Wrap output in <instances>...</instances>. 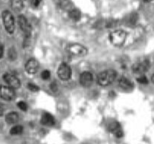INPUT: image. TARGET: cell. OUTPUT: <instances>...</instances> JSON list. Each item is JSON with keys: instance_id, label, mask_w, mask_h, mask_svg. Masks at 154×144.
Listing matches in <instances>:
<instances>
[{"instance_id": "obj_1", "label": "cell", "mask_w": 154, "mask_h": 144, "mask_svg": "<svg viewBox=\"0 0 154 144\" xmlns=\"http://www.w3.org/2000/svg\"><path fill=\"white\" fill-rule=\"evenodd\" d=\"M117 76V73L114 70L103 71L97 76V83L101 86H108L114 82Z\"/></svg>"}, {"instance_id": "obj_2", "label": "cell", "mask_w": 154, "mask_h": 144, "mask_svg": "<svg viewBox=\"0 0 154 144\" xmlns=\"http://www.w3.org/2000/svg\"><path fill=\"white\" fill-rule=\"evenodd\" d=\"M127 34L124 30H117L112 32L109 35V40L112 44L115 46H122L125 42Z\"/></svg>"}, {"instance_id": "obj_3", "label": "cell", "mask_w": 154, "mask_h": 144, "mask_svg": "<svg viewBox=\"0 0 154 144\" xmlns=\"http://www.w3.org/2000/svg\"><path fill=\"white\" fill-rule=\"evenodd\" d=\"M2 22L4 27L8 33H13L15 28L14 25V18L12 14L9 11H4L2 14Z\"/></svg>"}, {"instance_id": "obj_4", "label": "cell", "mask_w": 154, "mask_h": 144, "mask_svg": "<svg viewBox=\"0 0 154 144\" xmlns=\"http://www.w3.org/2000/svg\"><path fill=\"white\" fill-rule=\"evenodd\" d=\"M67 51L74 56H84L88 53V50L84 45L78 43H73L70 44L67 47Z\"/></svg>"}, {"instance_id": "obj_5", "label": "cell", "mask_w": 154, "mask_h": 144, "mask_svg": "<svg viewBox=\"0 0 154 144\" xmlns=\"http://www.w3.org/2000/svg\"><path fill=\"white\" fill-rule=\"evenodd\" d=\"M58 76L62 81H68L72 76V70L67 63H62L58 69Z\"/></svg>"}, {"instance_id": "obj_6", "label": "cell", "mask_w": 154, "mask_h": 144, "mask_svg": "<svg viewBox=\"0 0 154 144\" xmlns=\"http://www.w3.org/2000/svg\"><path fill=\"white\" fill-rule=\"evenodd\" d=\"M15 96L14 89L8 85L0 86V97L3 100L9 101L12 100Z\"/></svg>"}, {"instance_id": "obj_7", "label": "cell", "mask_w": 154, "mask_h": 144, "mask_svg": "<svg viewBox=\"0 0 154 144\" xmlns=\"http://www.w3.org/2000/svg\"><path fill=\"white\" fill-rule=\"evenodd\" d=\"M3 80L6 83L7 85L12 88L13 89L18 88L21 85L20 80L18 79V77H16L14 75L11 73H5L3 76Z\"/></svg>"}, {"instance_id": "obj_8", "label": "cell", "mask_w": 154, "mask_h": 144, "mask_svg": "<svg viewBox=\"0 0 154 144\" xmlns=\"http://www.w3.org/2000/svg\"><path fill=\"white\" fill-rule=\"evenodd\" d=\"M149 67V63L147 60H142L140 62H137L132 67V70L134 73L142 75L148 70Z\"/></svg>"}, {"instance_id": "obj_9", "label": "cell", "mask_w": 154, "mask_h": 144, "mask_svg": "<svg viewBox=\"0 0 154 144\" xmlns=\"http://www.w3.org/2000/svg\"><path fill=\"white\" fill-rule=\"evenodd\" d=\"M94 81V76L92 73L88 71L83 72L80 76V83L83 87L88 88L92 85Z\"/></svg>"}, {"instance_id": "obj_10", "label": "cell", "mask_w": 154, "mask_h": 144, "mask_svg": "<svg viewBox=\"0 0 154 144\" xmlns=\"http://www.w3.org/2000/svg\"><path fill=\"white\" fill-rule=\"evenodd\" d=\"M18 22L20 28L24 32V33L27 36L30 35L31 27H30V25L29 24L28 21L26 19L25 17L23 15H20L18 18Z\"/></svg>"}, {"instance_id": "obj_11", "label": "cell", "mask_w": 154, "mask_h": 144, "mask_svg": "<svg viewBox=\"0 0 154 144\" xmlns=\"http://www.w3.org/2000/svg\"><path fill=\"white\" fill-rule=\"evenodd\" d=\"M39 69V63L36 59H30L25 64V70L29 74H35Z\"/></svg>"}, {"instance_id": "obj_12", "label": "cell", "mask_w": 154, "mask_h": 144, "mask_svg": "<svg viewBox=\"0 0 154 144\" xmlns=\"http://www.w3.org/2000/svg\"><path fill=\"white\" fill-rule=\"evenodd\" d=\"M41 123L46 126H53L55 124V119L49 113H44L41 118Z\"/></svg>"}, {"instance_id": "obj_13", "label": "cell", "mask_w": 154, "mask_h": 144, "mask_svg": "<svg viewBox=\"0 0 154 144\" xmlns=\"http://www.w3.org/2000/svg\"><path fill=\"white\" fill-rule=\"evenodd\" d=\"M19 119V116L15 112H11L5 116V121L9 125H14L17 123Z\"/></svg>"}, {"instance_id": "obj_14", "label": "cell", "mask_w": 154, "mask_h": 144, "mask_svg": "<svg viewBox=\"0 0 154 144\" xmlns=\"http://www.w3.org/2000/svg\"><path fill=\"white\" fill-rule=\"evenodd\" d=\"M119 85L125 90H131L133 88V84L125 77H121L119 79Z\"/></svg>"}, {"instance_id": "obj_15", "label": "cell", "mask_w": 154, "mask_h": 144, "mask_svg": "<svg viewBox=\"0 0 154 144\" xmlns=\"http://www.w3.org/2000/svg\"><path fill=\"white\" fill-rule=\"evenodd\" d=\"M109 131L112 132L117 137H121L122 136V131L121 130L120 125L117 122H113L109 125Z\"/></svg>"}, {"instance_id": "obj_16", "label": "cell", "mask_w": 154, "mask_h": 144, "mask_svg": "<svg viewBox=\"0 0 154 144\" xmlns=\"http://www.w3.org/2000/svg\"><path fill=\"white\" fill-rule=\"evenodd\" d=\"M24 131V128L21 125H14L10 130V134L11 135H18L21 134Z\"/></svg>"}, {"instance_id": "obj_17", "label": "cell", "mask_w": 154, "mask_h": 144, "mask_svg": "<svg viewBox=\"0 0 154 144\" xmlns=\"http://www.w3.org/2000/svg\"><path fill=\"white\" fill-rule=\"evenodd\" d=\"M69 17H70L71 19L74 20V21H79L80 18L81 17V12H80L78 10L74 9L69 12Z\"/></svg>"}, {"instance_id": "obj_18", "label": "cell", "mask_w": 154, "mask_h": 144, "mask_svg": "<svg viewBox=\"0 0 154 144\" xmlns=\"http://www.w3.org/2000/svg\"><path fill=\"white\" fill-rule=\"evenodd\" d=\"M11 5L15 11H20L23 8V2L21 0H11Z\"/></svg>"}, {"instance_id": "obj_19", "label": "cell", "mask_w": 154, "mask_h": 144, "mask_svg": "<svg viewBox=\"0 0 154 144\" xmlns=\"http://www.w3.org/2000/svg\"><path fill=\"white\" fill-rule=\"evenodd\" d=\"M27 88L33 92H37L40 90V88H39L37 85L33 84V83H28V84H27Z\"/></svg>"}, {"instance_id": "obj_20", "label": "cell", "mask_w": 154, "mask_h": 144, "mask_svg": "<svg viewBox=\"0 0 154 144\" xmlns=\"http://www.w3.org/2000/svg\"><path fill=\"white\" fill-rule=\"evenodd\" d=\"M137 82H138L139 83H140V84L146 85L148 83L147 78H146L145 76H143V75H140V77L137 78Z\"/></svg>"}, {"instance_id": "obj_21", "label": "cell", "mask_w": 154, "mask_h": 144, "mask_svg": "<svg viewBox=\"0 0 154 144\" xmlns=\"http://www.w3.org/2000/svg\"><path fill=\"white\" fill-rule=\"evenodd\" d=\"M41 77L43 80H47L50 78V72L49 70H44V71L42 72Z\"/></svg>"}, {"instance_id": "obj_22", "label": "cell", "mask_w": 154, "mask_h": 144, "mask_svg": "<svg viewBox=\"0 0 154 144\" xmlns=\"http://www.w3.org/2000/svg\"><path fill=\"white\" fill-rule=\"evenodd\" d=\"M18 106L19 107V109H21L23 111H26L27 109V104L24 101L18 102Z\"/></svg>"}, {"instance_id": "obj_23", "label": "cell", "mask_w": 154, "mask_h": 144, "mask_svg": "<svg viewBox=\"0 0 154 144\" xmlns=\"http://www.w3.org/2000/svg\"><path fill=\"white\" fill-rule=\"evenodd\" d=\"M5 113V107L2 103H0V116H2Z\"/></svg>"}, {"instance_id": "obj_24", "label": "cell", "mask_w": 154, "mask_h": 144, "mask_svg": "<svg viewBox=\"0 0 154 144\" xmlns=\"http://www.w3.org/2000/svg\"><path fill=\"white\" fill-rule=\"evenodd\" d=\"M11 51V52H9L10 58L14 60V59L16 57V52L14 51V50H12V51Z\"/></svg>"}, {"instance_id": "obj_25", "label": "cell", "mask_w": 154, "mask_h": 144, "mask_svg": "<svg viewBox=\"0 0 154 144\" xmlns=\"http://www.w3.org/2000/svg\"><path fill=\"white\" fill-rule=\"evenodd\" d=\"M42 0H32V3L34 6H37V5H40V3L41 2Z\"/></svg>"}, {"instance_id": "obj_26", "label": "cell", "mask_w": 154, "mask_h": 144, "mask_svg": "<svg viewBox=\"0 0 154 144\" xmlns=\"http://www.w3.org/2000/svg\"><path fill=\"white\" fill-rule=\"evenodd\" d=\"M3 53H4V49L2 45H0V58H2V56H3Z\"/></svg>"}, {"instance_id": "obj_27", "label": "cell", "mask_w": 154, "mask_h": 144, "mask_svg": "<svg viewBox=\"0 0 154 144\" xmlns=\"http://www.w3.org/2000/svg\"><path fill=\"white\" fill-rule=\"evenodd\" d=\"M151 81H152V83H154V74L151 76Z\"/></svg>"}, {"instance_id": "obj_28", "label": "cell", "mask_w": 154, "mask_h": 144, "mask_svg": "<svg viewBox=\"0 0 154 144\" xmlns=\"http://www.w3.org/2000/svg\"><path fill=\"white\" fill-rule=\"evenodd\" d=\"M143 1H144V2H151V1H152V0H143Z\"/></svg>"}]
</instances>
